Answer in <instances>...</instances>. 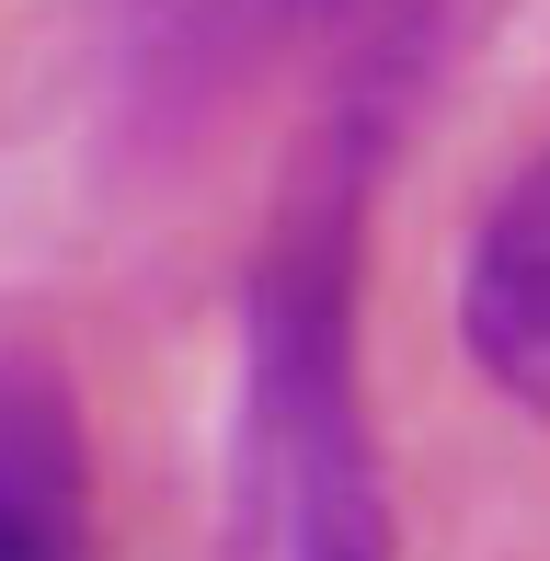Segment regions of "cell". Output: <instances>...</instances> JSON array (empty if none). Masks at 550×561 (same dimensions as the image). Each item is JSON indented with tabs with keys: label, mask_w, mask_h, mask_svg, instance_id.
Wrapping results in <instances>:
<instances>
[{
	"label": "cell",
	"mask_w": 550,
	"mask_h": 561,
	"mask_svg": "<svg viewBox=\"0 0 550 561\" xmlns=\"http://www.w3.org/2000/svg\"><path fill=\"white\" fill-rule=\"evenodd\" d=\"M356 275H367V126H333V149L298 172L241 287L230 561H402L356 378Z\"/></svg>",
	"instance_id": "cell-1"
},
{
	"label": "cell",
	"mask_w": 550,
	"mask_h": 561,
	"mask_svg": "<svg viewBox=\"0 0 550 561\" xmlns=\"http://www.w3.org/2000/svg\"><path fill=\"white\" fill-rule=\"evenodd\" d=\"M0 561H92V436L46 355H0Z\"/></svg>",
	"instance_id": "cell-2"
},
{
	"label": "cell",
	"mask_w": 550,
	"mask_h": 561,
	"mask_svg": "<svg viewBox=\"0 0 550 561\" xmlns=\"http://www.w3.org/2000/svg\"><path fill=\"white\" fill-rule=\"evenodd\" d=\"M459 333L505 401H550V149L493 195L459 264Z\"/></svg>",
	"instance_id": "cell-3"
},
{
	"label": "cell",
	"mask_w": 550,
	"mask_h": 561,
	"mask_svg": "<svg viewBox=\"0 0 550 561\" xmlns=\"http://www.w3.org/2000/svg\"><path fill=\"white\" fill-rule=\"evenodd\" d=\"M321 12H344V0H115V46H127L138 104L195 115L207 92H230L253 58H275Z\"/></svg>",
	"instance_id": "cell-4"
}]
</instances>
